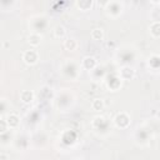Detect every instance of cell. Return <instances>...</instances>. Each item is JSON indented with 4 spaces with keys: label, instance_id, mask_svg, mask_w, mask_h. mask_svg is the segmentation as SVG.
I'll use <instances>...</instances> for the list:
<instances>
[{
    "label": "cell",
    "instance_id": "5",
    "mask_svg": "<svg viewBox=\"0 0 160 160\" xmlns=\"http://www.w3.org/2000/svg\"><path fill=\"white\" fill-rule=\"evenodd\" d=\"M6 124H8V126L11 128V129L16 128V126L19 125V116H18L16 114H10V115H8V118H6Z\"/></svg>",
    "mask_w": 160,
    "mask_h": 160
},
{
    "label": "cell",
    "instance_id": "3",
    "mask_svg": "<svg viewBox=\"0 0 160 160\" xmlns=\"http://www.w3.org/2000/svg\"><path fill=\"white\" fill-rule=\"evenodd\" d=\"M81 65H82V68H85L86 70H91V69H94V68L96 66V60H95V58H92V56H85V58L82 59Z\"/></svg>",
    "mask_w": 160,
    "mask_h": 160
},
{
    "label": "cell",
    "instance_id": "2",
    "mask_svg": "<svg viewBox=\"0 0 160 160\" xmlns=\"http://www.w3.org/2000/svg\"><path fill=\"white\" fill-rule=\"evenodd\" d=\"M115 124L116 126L121 128V129H125L129 126L130 124V118L128 116V114L125 112H119L116 116H115Z\"/></svg>",
    "mask_w": 160,
    "mask_h": 160
},
{
    "label": "cell",
    "instance_id": "10",
    "mask_svg": "<svg viewBox=\"0 0 160 160\" xmlns=\"http://www.w3.org/2000/svg\"><path fill=\"white\" fill-rule=\"evenodd\" d=\"M65 34H66V30H65V28H64L62 25L55 26V29H54V36H55V38L61 39V38L65 36Z\"/></svg>",
    "mask_w": 160,
    "mask_h": 160
},
{
    "label": "cell",
    "instance_id": "11",
    "mask_svg": "<svg viewBox=\"0 0 160 160\" xmlns=\"http://www.w3.org/2000/svg\"><path fill=\"white\" fill-rule=\"evenodd\" d=\"M91 108L95 111H101L104 109V101H102V99H94L92 102H91Z\"/></svg>",
    "mask_w": 160,
    "mask_h": 160
},
{
    "label": "cell",
    "instance_id": "7",
    "mask_svg": "<svg viewBox=\"0 0 160 160\" xmlns=\"http://www.w3.org/2000/svg\"><path fill=\"white\" fill-rule=\"evenodd\" d=\"M160 22L156 20V21H154L151 25H150V34L155 38V39H158L159 36H160Z\"/></svg>",
    "mask_w": 160,
    "mask_h": 160
},
{
    "label": "cell",
    "instance_id": "1",
    "mask_svg": "<svg viewBox=\"0 0 160 160\" xmlns=\"http://www.w3.org/2000/svg\"><path fill=\"white\" fill-rule=\"evenodd\" d=\"M38 59H39V56H38V52H36V50H26L24 54H22V60H24V62H26L28 65H34V64H36L38 62Z\"/></svg>",
    "mask_w": 160,
    "mask_h": 160
},
{
    "label": "cell",
    "instance_id": "13",
    "mask_svg": "<svg viewBox=\"0 0 160 160\" xmlns=\"http://www.w3.org/2000/svg\"><path fill=\"white\" fill-rule=\"evenodd\" d=\"M91 38H92L94 40H102V38H104V31H102V29H94V30L91 31Z\"/></svg>",
    "mask_w": 160,
    "mask_h": 160
},
{
    "label": "cell",
    "instance_id": "12",
    "mask_svg": "<svg viewBox=\"0 0 160 160\" xmlns=\"http://www.w3.org/2000/svg\"><path fill=\"white\" fill-rule=\"evenodd\" d=\"M76 5L81 9V10H89L92 6V1L90 0H81V1H76Z\"/></svg>",
    "mask_w": 160,
    "mask_h": 160
},
{
    "label": "cell",
    "instance_id": "6",
    "mask_svg": "<svg viewBox=\"0 0 160 160\" xmlns=\"http://www.w3.org/2000/svg\"><path fill=\"white\" fill-rule=\"evenodd\" d=\"M20 99H21L22 102L29 104V102H31L34 100V92L30 91V90H25V91H22L20 94Z\"/></svg>",
    "mask_w": 160,
    "mask_h": 160
},
{
    "label": "cell",
    "instance_id": "8",
    "mask_svg": "<svg viewBox=\"0 0 160 160\" xmlns=\"http://www.w3.org/2000/svg\"><path fill=\"white\" fill-rule=\"evenodd\" d=\"M28 41L31 46H38L41 41V35L40 34H30L28 38Z\"/></svg>",
    "mask_w": 160,
    "mask_h": 160
},
{
    "label": "cell",
    "instance_id": "4",
    "mask_svg": "<svg viewBox=\"0 0 160 160\" xmlns=\"http://www.w3.org/2000/svg\"><path fill=\"white\" fill-rule=\"evenodd\" d=\"M132 76H134V70L131 68L125 66L120 70V78L122 80H130V79H132Z\"/></svg>",
    "mask_w": 160,
    "mask_h": 160
},
{
    "label": "cell",
    "instance_id": "9",
    "mask_svg": "<svg viewBox=\"0 0 160 160\" xmlns=\"http://www.w3.org/2000/svg\"><path fill=\"white\" fill-rule=\"evenodd\" d=\"M64 48H65L66 50L72 51V50H75V49L78 48V42H76V40H74V39H66V40L64 41Z\"/></svg>",
    "mask_w": 160,
    "mask_h": 160
},
{
    "label": "cell",
    "instance_id": "14",
    "mask_svg": "<svg viewBox=\"0 0 160 160\" xmlns=\"http://www.w3.org/2000/svg\"><path fill=\"white\" fill-rule=\"evenodd\" d=\"M8 124H6V120H0V134H4L6 130H8Z\"/></svg>",
    "mask_w": 160,
    "mask_h": 160
}]
</instances>
